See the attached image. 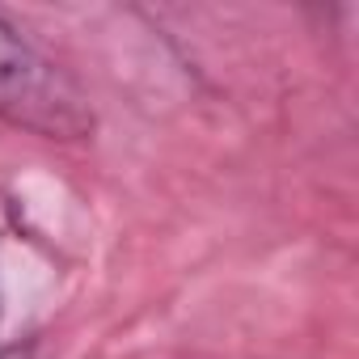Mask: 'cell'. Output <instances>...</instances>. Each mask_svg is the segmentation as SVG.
<instances>
[{"label": "cell", "mask_w": 359, "mask_h": 359, "mask_svg": "<svg viewBox=\"0 0 359 359\" xmlns=\"http://www.w3.org/2000/svg\"><path fill=\"white\" fill-rule=\"evenodd\" d=\"M0 114L47 140H81L93 127L85 93L9 22H0Z\"/></svg>", "instance_id": "1"}]
</instances>
